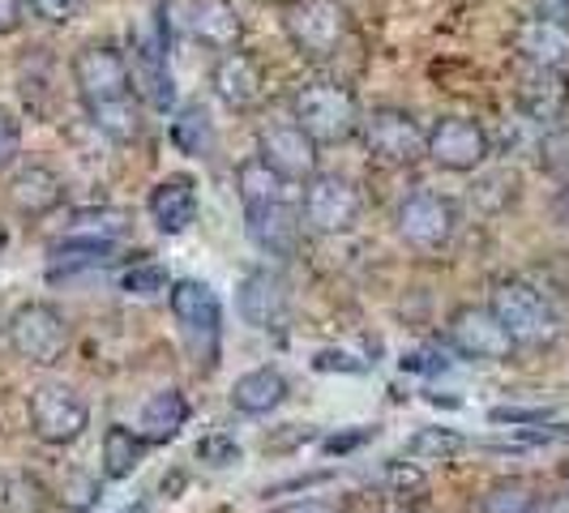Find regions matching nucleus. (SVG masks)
Masks as SVG:
<instances>
[{
	"mask_svg": "<svg viewBox=\"0 0 569 513\" xmlns=\"http://www.w3.org/2000/svg\"><path fill=\"white\" fill-rule=\"evenodd\" d=\"M291 120L317 145H339L360 133V99L339 82H305L291 94Z\"/></svg>",
	"mask_w": 569,
	"mask_h": 513,
	"instance_id": "obj_1",
	"label": "nucleus"
},
{
	"mask_svg": "<svg viewBox=\"0 0 569 513\" xmlns=\"http://www.w3.org/2000/svg\"><path fill=\"white\" fill-rule=\"evenodd\" d=\"M168 304L193 364L210 372L219 360V334H223V304H219L214 286L201 279H180L168 286Z\"/></svg>",
	"mask_w": 569,
	"mask_h": 513,
	"instance_id": "obj_2",
	"label": "nucleus"
},
{
	"mask_svg": "<svg viewBox=\"0 0 569 513\" xmlns=\"http://www.w3.org/2000/svg\"><path fill=\"white\" fill-rule=\"evenodd\" d=\"M27 420H30L34 441H43V445H52V450H64V445H73V441L86 436V428H90V406H86V399L73 385H64V381H43V385L30 390Z\"/></svg>",
	"mask_w": 569,
	"mask_h": 513,
	"instance_id": "obj_3",
	"label": "nucleus"
},
{
	"mask_svg": "<svg viewBox=\"0 0 569 513\" xmlns=\"http://www.w3.org/2000/svg\"><path fill=\"white\" fill-rule=\"evenodd\" d=\"M4 339H9V351L18 360H27L34 369H48L57 364L69 346V321L57 304H43V300H27L18 304L9 321H4Z\"/></svg>",
	"mask_w": 569,
	"mask_h": 513,
	"instance_id": "obj_4",
	"label": "nucleus"
},
{
	"mask_svg": "<svg viewBox=\"0 0 569 513\" xmlns=\"http://www.w3.org/2000/svg\"><path fill=\"white\" fill-rule=\"evenodd\" d=\"M488 309L501 316V325L518 346H548L557 339V313L548 295L522 279H501L488 295Z\"/></svg>",
	"mask_w": 569,
	"mask_h": 513,
	"instance_id": "obj_5",
	"label": "nucleus"
},
{
	"mask_svg": "<svg viewBox=\"0 0 569 513\" xmlns=\"http://www.w3.org/2000/svg\"><path fill=\"white\" fill-rule=\"evenodd\" d=\"M283 34L305 60L339 57L347 43V9L339 0H291L283 9Z\"/></svg>",
	"mask_w": 569,
	"mask_h": 513,
	"instance_id": "obj_6",
	"label": "nucleus"
},
{
	"mask_svg": "<svg viewBox=\"0 0 569 513\" xmlns=\"http://www.w3.org/2000/svg\"><path fill=\"white\" fill-rule=\"evenodd\" d=\"M360 138L377 163L386 168H416L428 159V129L407 108H372L360 120Z\"/></svg>",
	"mask_w": 569,
	"mask_h": 513,
	"instance_id": "obj_7",
	"label": "nucleus"
},
{
	"mask_svg": "<svg viewBox=\"0 0 569 513\" xmlns=\"http://www.w3.org/2000/svg\"><path fill=\"white\" fill-rule=\"evenodd\" d=\"M395 231L407 249L416 253H437L455 240L458 231V205L446 193H432V189H416L399 201L395 210Z\"/></svg>",
	"mask_w": 569,
	"mask_h": 513,
	"instance_id": "obj_8",
	"label": "nucleus"
},
{
	"mask_svg": "<svg viewBox=\"0 0 569 513\" xmlns=\"http://www.w3.org/2000/svg\"><path fill=\"white\" fill-rule=\"evenodd\" d=\"M69 78L82 99V108L108 103V99H124L138 94L133 90V73H129V52H120L116 43H86L69 60Z\"/></svg>",
	"mask_w": 569,
	"mask_h": 513,
	"instance_id": "obj_9",
	"label": "nucleus"
},
{
	"mask_svg": "<svg viewBox=\"0 0 569 513\" xmlns=\"http://www.w3.org/2000/svg\"><path fill=\"white\" fill-rule=\"evenodd\" d=\"M446 342L450 351L471 360V364H506L518 342L510 339V330L501 325V316L492 313L488 304H462L446 321Z\"/></svg>",
	"mask_w": 569,
	"mask_h": 513,
	"instance_id": "obj_10",
	"label": "nucleus"
},
{
	"mask_svg": "<svg viewBox=\"0 0 569 513\" xmlns=\"http://www.w3.org/2000/svg\"><path fill=\"white\" fill-rule=\"evenodd\" d=\"M492 154V138L476 115H441L428 129V163L450 175H471L480 171Z\"/></svg>",
	"mask_w": 569,
	"mask_h": 513,
	"instance_id": "obj_11",
	"label": "nucleus"
},
{
	"mask_svg": "<svg viewBox=\"0 0 569 513\" xmlns=\"http://www.w3.org/2000/svg\"><path fill=\"white\" fill-rule=\"evenodd\" d=\"M360 189L339 175V171H317L313 180L305 184V198H300V219L305 228L317 235H342L360 223Z\"/></svg>",
	"mask_w": 569,
	"mask_h": 513,
	"instance_id": "obj_12",
	"label": "nucleus"
},
{
	"mask_svg": "<svg viewBox=\"0 0 569 513\" xmlns=\"http://www.w3.org/2000/svg\"><path fill=\"white\" fill-rule=\"evenodd\" d=\"M317 150L321 145L296 120H270V124L257 129V159L274 175H283L287 184H309L313 180L317 163H321Z\"/></svg>",
	"mask_w": 569,
	"mask_h": 513,
	"instance_id": "obj_13",
	"label": "nucleus"
},
{
	"mask_svg": "<svg viewBox=\"0 0 569 513\" xmlns=\"http://www.w3.org/2000/svg\"><path fill=\"white\" fill-rule=\"evenodd\" d=\"M244 231H249L257 253L291 256L300 249L305 219H300V205H291L287 198H274L261 201V205H244Z\"/></svg>",
	"mask_w": 569,
	"mask_h": 513,
	"instance_id": "obj_14",
	"label": "nucleus"
},
{
	"mask_svg": "<svg viewBox=\"0 0 569 513\" xmlns=\"http://www.w3.org/2000/svg\"><path fill=\"white\" fill-rule=\"evenodd\" d=\"M236 313L244 325H253L261 334H274L283 330L287 316H291V300H287V286L279 274L270 270H249L240 286H236Z\"/></svg>",
	"mask_w": 569,
	"mask_h": 513,
	"instance_id": "obj_15",
	"label": "nucleus"
},
{
	"mask_svg": "<svg viewBox=\"0 0 569 513\" xmlns=\"http://www.w3.org/2000/svg\"><path fill=\"white\" fill-rule=\"evenodd\" d=\"M210 90H214V99L223 108H231V112H253L257 103H261V94H266V69H261L257 57L231 48V52H223V57L214 60Z\"/></svg>",
	"mask_w": 569,
	"mask_h": 513,
	"instance_id": "obj_16",
	"label": "nucleus"
},
{
	"mask_svg": "<svg viewBox=\"0 0 569 513\" xmlns=\"http://www.w3.org/2000/svg\"><path fill=\"white\" fill-rule=\"evenodd\" d=\"M513 52L536 69H566L569 73V18L531 13L513 27Z\"/></svg>",
	"mask_w": 569,
	"mask_h": 513,
	"instance_id": "obj_17",
	"label": "nucleus"
},
{
	"mask_svg": "<svg viewBox=\"0 0 569 513\" xmlns=\"http://www.w3.org/2000/svg\"><path fill=\"white\" fill-rule=\"evenodd\" d=\"M4 198H9V210L18 219H52L60 205H64V180H60L52 168L43 163H30V168H18L13 180L4 184Z\"/></svg>",
	"mask_w": 569,
	"mask_h": 513,
	"instance_id": "obj_18",
	"label": "nucleus"
},
{
	"mask_svg": "<svg viewBox=\"0 0 569 513\" xmlns=\"http://www.w3.org/2000/svg\"><path fill=\"white\" fill-rule=\"evenodd\" d=\"M518 108L531 124H561L569 115V78L566 69H536L527 64L518 82Z\"/></svg>",
	"mask_w": 569,
	"mask_h": 513,
	"instance_id": "obj_19",
	"label": "nucleus"
},
{
	"mask_svg": "<svg viewBox=\"0 0 569 513\" xmlns=\"http://www.w3.org/2000/svg\"><path fill=\"white\" fill-rule=\"evenodd\" d=\"M146 214L159 228V235H184L198 223V189L189 175H168L150 189L146 198Z\"/></svg>",
	"mask_w": 569,
	"mask_h": 513,
	"instance_id": "obj_20",
	"label": "nucleus"
},
{
	"mask_svg": "<svg viewBox=\"0 0 569 513\" xmlns=\"http://www.w3.org/2000/svg\"><path fill=\"white\" fill-rule=\"evenodd\" d=\"M189 30L201 48L231 52L244 39V13L236 9V0H193L189 4Z\"/></svg>",
	"mask_w": 569,
	"mask_h": 513,
	"instance_id": "obj_21",
	"label": "nucleus"
},
{
	"mask_svg": "<svg viewBox=\"0 0 569 513\" xmlns=\"http://www.w3.org/2000/svg\"><path fill=\"white\" fill-rule=\"evenodd\" d=\"M291 394V385H287V376L279 369H249L244 376H236V385H231V406L240 411V415H270V411H279Z\"/></svg>",
	"mask_w": 569,
	"mask_h": 513,
	"instance_id": "obj_22",
	"label": "nucleus"
},
{
	"mask_svg": "<svg viewBox=\"0 0 569 513\" xmlns=\"http://www.w3.org/2000/svg\"><path fill=\"white\" fill-rule=\"evenodd\" d=\"M129 73H133V90H138V99H146V103H150V108H159V112H168L176 94H171L168 60H163V52H159L154 43L133 39V52H129Z\"/></svg>",
	"mask_w": 569,
	"mask_h": 513,
	"instance_id": "obj_23",
	"label": "nucleus"
},
{
	"mask_svg": "<svg viewBox=\"0 0 569 513\" xmlns=\"http://www.w3.org/2000/svg\"><path fill=\"white\" fill-rule=\"evenodd\" d=\"M189 424V399L180 390H154L146 399L142 415H138V432H142L150 445H168L180 436V428Z\"/></svg>",
	"mask_w": 569,
	"mask_h": 513,
	"instance_id": "obj_24",
	"label": "nucleus"
},
{
	"mask_svg": "<svg viewBox=\"0 0 569 513\" xmlns=\"http://www.w3.org/2000/svg\"><path fill=\"white\" fill-rule=\"evenodd\" d=\"M146 450H150V441H146L138 428L129 424H108L103 428V450H99V466H103V480H129L138 466L146 462Z\"/></svg>",
	"mask_w": 569,
	"mask_h": 513,
	"instance_id": "obj_25",
	"label": "nucleus"
},
{
	"mask_svg": "<svg viewBox=\"0 0 569 513\" xmlns=\"http://www.w3.org/2000/svg\"><path fill=\"white\" fill-rule=\"evenodd\" d=\"M48 261V279L57 283L60 274H78V270H99L116 256V240H94V235H64L52 244Z\"/></svg>",
	"mask_w": 569,
	"mask_h": 513,
	"instance_id": "obj_26",
	"label": "nucleus"
},
{
	"mask_svg": "<svg viewBox=\"0 0 569 513\" xmlns=\"http://www.w3.org/2000/svg\"><path fill=\"white\" fill-rule=\"evenodd\" d=\"M90 124L116 145H133L142 138L146 120H142V99L138 94H124V99H108V103H94L86 108Z\"/></svg>",
	"mask_w": 569,
	"mask_h": 513,
	"instance_id": "obj_27",
	"label": "nucleus"
},
{
	"mask_svg": "<svg viewBox=\"0 0 569 513\" xmlns=\"http://www.w3.org/2000/svg\"><path fill=\"white\" fill-rule=\"evenodd\" d=\"M171 142H176L180 154H189V159H214L219 133H214V124H210V115H206L201 103L180 108V115L171 120Z\"/></svg>",
	"mask_w": 569,
	"mask_h": 513,
	"instance_id": "obj_28",
	"label": "nucleus"
},
{
	"mask_svg": "<svg viewBox=\"0 0 569 513\" xmlns=\"http://www.w3.org/2000/svg\"><path fill=\"white\" fill-rule=\"evenodd\" d=\"M480 513H540V496L527 480H492L480 496Z\"/></svg>",
	"mask_w": 569,
	"mask_h": 513,
	"instance_id": "obj_29",
	"label": "nucleus"
},
{
	"mask_svg": "<svg viewBox=\"0 0 569 513\" xmlns=\"http://www.w3.org/2000/svg\"><path fill=\"white\" fill-rule=\"evenodd\" d=\"M236 189H240V201H244V205H261V201L283 198L287 180L283 175H274L257 154H249V159L236 168Z\"/></svg>",
	"mask_w": 569,
	"mask_h": 513,
	"instance_id": "obj_30",
	"label": "nucleus"
},
{
	"mask_svg": "<svg viewBox=\"0 0 569 513\" xmlns=\"http://www.w3.org/2000/svg\"><path fill=\"white\" fill-rule=\"evenodd\" d=\"M462 450H467V436L455 428H420L407 441V457H416V462H455Z\"/></svg>",
	"mask_w": 569,
	"mask_h": 513,
	"instance_id": "obj_31",
	"label": "nucleus"
},
{
	"mask_svg": "<svg viewBox=\"0 0 569 513\" xmlns=\"http://www.w3.org/2000/svg\"><path fill=\"white\" fill-rule=\"evenodd\" d=\"M129 228V214L124 210H78L73 223H69V235H94V240H116L120 231Z\"/></svg>",
	"mask_w": 569,
	"mask_h": 513,
	"instance_id": "obj_32",
	"label": "nucleus"
},
{
	"mask_svg": "<svg viewBox=\"0 0 569 513\" xmlns=\"http://www.w3.org/2000/svg\"><path fill=\"white\" fill-rule=\"evenodd\" d=\"M513 189H518V175L513 171H488L471 184V198L480 201L485 210H501L513 201Z\"/></svg>",
	"mask_w": 569,
	"mask_h": 513,
	"instance_id": "obj_33",
	"label": "nucleus"
},
{
	"mask_svg": "<svg viewBox=\"0 0 569 513\" xmlns=\"http://www.w3.org/2000/svg\"><path fill=\"white\" fill-rule=\"evenodd\" d=\"M43 505H48V487L39 480L18 475V480L4 484V510L9 513H43Z\"/></svg>",
	"mask_w": 569,
	"mask_h": 513,
	"instance_id": "obj_34",
	"label": "nucleus"
},
{
	"mask_svg": "<svg viewBox=\"0 0 569 513\" xmlns=\"http://www.w3.org/2000/svg\"><path fill=\"white\" fill-rule=\"evenodd\" d=\"M386 487L399 501H420L428 492V475L420 471V462H390L386 466Z\"/></svg>",
	"mask_w": 569,
	"mask_h": 513,
	"instance_id": "obj_35",
	"label": "nucleus"
},
{
	"mask_svg": "<svg viewBox=\"0 0 569 513\" xmlns=\"http://www.w3.org/2000/svg\"><path fill=\"white\" fill-rule=\"evenodd\" d=\"M27 9L48 27H69V22L82 18L86 0H27Z\"/></svg>",
	"mask_w": 569,
	"mask_h": 513,
	"instance_id": "obj_36",
	"label": "nucleus"
},
{
	"mask_svg": "<svg viewBox=\"0 0 569 513\" xmlns=\"http://www.w3.org/2000/svg\"><path fill=\"white\" fill-rule=\"evenodd\" d=\"M198 457L206 466H236L240 462V445L223 436V432H214V436H201L198 441Z\"/></svg>",
	"mask_w": 569,
	"mask_h": 513,
	"instance_id": "obj_37",
	"label": "nucleus"
},
{
	"mask_svg": "<svg viewBox=\"0 0 569 513\" xmlns=\"http://www.w3.org/2000/svg\"><path fill=\"white\" fill-rule=\"evenodd\" d=\"M120 286H124L129 295H159V291H168V274H163L159 265H133Z\"/></svg>",
	"mask_w": 569,
	"mask_h": 513,
	"instance_id": "obj_38",
	"label": "nucleus"
},
{
	"mask_svg": "<svg viewBox=\"0 0 569 513\" xmlns=\"http://www.w3.org/2000/svg\"><path fill=\"white\" fill-rule=\"evenodd\" d=\"M18 154H22V120L9 108H0V171L9 168Z\"/></svg>",
	"mask_w": 569,
	"mask_h": 513,
	"instance_id": "obj_39",
	"label": "nucleus"
},
{
	"mask_svg": "<svg viewBox=\"0 0 569 513\" xmlns=\"http://www.w3.org/2000/svg\"><path fill=\"white\" fill-rule=\"evenodd\" d=\"M99 480H86V475H69V484L60 487V501L69 505L73 513H82V510H90L94 501H99Z\"/></svg>",
	"mask_w": 569,
	"mask_h": 513,
	"instance_id": "obj_40",
	"label": "nucleus"
},
{
	"mask_svg": "<svg viewBox=\"0 0 569 513\" xmlns=\"http://www.w3.org/2000/svg\"><path fill=\"white\" fill-rule=\"evenodd\" d=\"M540 154L543 168L552 171V175H561V180H569V129H557L552 138H543Z\"/></svg>",
	"mask_w": 569,
	"mask_h": 513,
	"instance_id": "obj_41",
	"label": "nucleus"
},
{
	"mask_svg": "<svg viewBox=\"0 0 569 513\" xmlns=\"http://www.w3.org/2000/svg\"><path fill=\"white\" fill-rule=\"evenodd\" d=\"M372 436H377V424H360L356 432H342V436H326V441H321V450H326V454H347V450L365 445V441H372Z\"/></svg>",
	"mask_w": 569,
	"mask_h": 513,
	"instance_id": "obj_42",
	"label": "nucleus"
},
{
	"mask_svg": "<svg viewBox=\"0 0 569 513\" xmlns=\"http://www.w3.org/2000/svg\"><path fill=\"white\" fill-rule=\"evenodd\" d=\"M313 369L317 372H365V364H360V360H351L347 351H317Z\"/></svg>",
	"mask_w": 569,
	"mask_h": 513,
	"instance_id": "obj_43",
	"label": "nucleus"
},
{
	"mask_svg": "<svg viewBox=\"0 0 569 513\" xmlns=\"http://www.w3.org/2000/svg\"><path fill=\"white\" fill-rule=\"evenodd\" d=\"M22 22H27V0H0V39L18 34Z\"/></svg>",
	"mask_w": 569,
	"mask_h": 513,
	"instance_id": "obj_44",
	"label": "nucleus"
},
{
	"mask_svg": "<svg viewBox=\"0 0 569 513\" xmlns=\"http://www.w3.org/2000/svg\"><path fill=\"white\" fill-rule=\"evenodd\" d=\"M274 513H339L335 505H326V501H291V505H283V510Z\"/></svg>",
	"mask_w": 569,
	"mask_h": 513,
	"instance_id": "obj_45",
	"label": "nucleus"
},
{
	"mask_svg": "<svg viewBox=\"0 0 569 513\" xmlns=\"http://www.w3.org/2000/svg\"><path fill=\"white\" fill-rule=\"evenodd\" d=\"M536 13H552V18H569V0H531Z\"/></svg>",
	"mask_w": 569,
	"mask_h": 513,
	"instance_id": "obj_46",
	"label": "nucleus"
},
{
	"mask_svg": "<svg viewBox=\"0 0 569 513\" xmlns=\"http://www.w3.org/2000/svg\"><path fill=\"white\" fill-rule=\"evenodd\" d=\"M548 513H569V496H557V501L548 505Z\"/></svg>",
	"mask_w": 569,
	"mask_h": 513,
	"instance_id": "obj_47",
	"label": "nucleus"
},
{
	"mask_svg": "<svg viewBox=\"0 0 569 513\" xmlns=\"http://www.w3.org/2000/svg\"><path fill=\"white\" fill-rule=\"evenodd\" d=\"M116 513H150L146 505H124V510H116Z\"/></svg>",
	"mask_w": 569,
	"mask_h": 513,
	"instance_id": "obj_48",
	"label": "nucleus"
},
{
	"mask_svg": "<svg viewBox=\"0 0 569 513\" xmlns=\"http://www.w3.org/2000/svg\"><path fill=\"white\" fill-rule=\"evenodd\" d=\"M561 480H566V484H569V462H566V471H561Z\"/></svg>",
	"mask_w": 569,
	"mask_h": 513,
	"instance_id": "obj_49",
	"label": "nucleus"
},
{
	"mask_svg": "<svg viewBox=\"0 0 569 513\" xmlns=\"http://www.w3.org/2000/svg\"><path fill=\"white\" fill-rule=\"evenodd\" d=\"M0 249H4V231H0Z\"/></svg>",
	"mask_w": 569,
	"mask_h": 513,
	"instance_id": "obj_50",
	"label": "nucleus"
},
{
	"mask_svg": "<svg viewBox=\"0 0 569 513\" xmlns=\"http://www.w3.org/2000/svg\"><path fill=\"white\" fill-rule=\"evenodd\" d=\"M395 513H411V510H395Z\"/></svg>",
	"mask_w": 569,
	"mask_h": 513,
	"instance_id": "obj_51",
	"label": "nucleus"
}]
</instances>
